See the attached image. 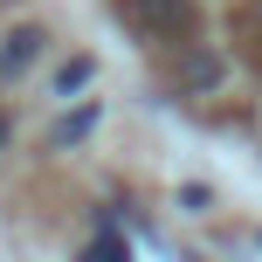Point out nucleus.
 Masks as SVG:
<instances>
[{
	"label": "nucleus",
	"instance_id": "f257e3e1",
	"mask_svg": "<svg viewBox=\"0 0 262 262\" xmlns=\"http://www.w3.org/2000/svg\"><path fill=\"white\" fill-rule=\"evenodd\" d=\"M41 41H49V35H41L35 21H21V28H14V35L0 41V83L28 76V69H35V55H41Z\"/></svg>",
	"mask_w": 262,
	"mask_h": 262
},
{
	"label": "nucleus",
	"instance_id": "f03ea898",
	"mask_svg": "<svg viewBox=\"0 0 262 262\" xmlns=\"http://www.w3.org/2000/svg\"><path fill=\"white\" fill-rule=\"evenodd\" d=\"M118 14H131L138 28H159V35L186 28V0H118Z\"/></svg>",
	"mask_w": 262,
	"mask_h": 262
},
{
	"label": "nucleus",
	"instance_id": "7ed1b4c3",
	"mask_svg": "<svg viewBox=\"0 0 262 262\" xmlns=\"http://www.w3.org/2000/svg\"><path fill=\"white\" fill-rule=\"evenodd\" d=\"M76 262H131V249H124V235H118V228H104V235H97Z\"/></svg>",
	"mask_w": 262,
	"mask_h": 262
},
{
	"label": "nucleus",
	"instance_id": "20e7f679",
	"mask_svg": "<svg viewBox=\"0 0 262 262\" xmlns=\"http://www.w3.org/2000/svg\"><path fill=\"white\" fill-rule=\"evenodd\" d=\"M90 76H97V62H90V55H76V62H62V69H55V97H76V90H83Z\"/></svg>",
	"mask_w": 262,
	"mask_h": 262
},
{
	"label": "nucleus",
	"instance_id": "39448f33",
	"mask_svg": "<svg viewBox=\"0 0 262 262\" xmlns=\"http://www.w3.org/2000/svg\"><path fill=\"white\" fill-rule=\"evenodd\" d=\"M214 76H221V69H214V62H207V55H193V62H186V83H193V90H207V83H214Z\"/></svg>",
	"mask_w": 262,
	"mask_h": 262
},
{
	"label": "nucleus",
	"instance_id": "423d86ee",
	"mask_svg": "<svg viewBox=\"0 0 262 262\" xmlns=\"http://www.w3.org/2000/svg\"><path fill=\"white\" fill-rule=\"evenodd\" d=\"M83 131H90V111H76V118H69V124H55V145H69V138H83Z\"/></svg>",
	"mask_w": 262,
	"mask_h": 262
},
{
	"label": "nucleus",
	"instance_id": "0eeeda50",
	"mask_svg": "<svg viewBox=\"0 0 262 262\" xmlns=\"http://www.w3.org/2000/svg\"><path fill=\"white\" fill-rule=\"evenodd\" d=\"M0 138H7V124H0Z\"/></svg>",
	"mask_w": 262,
	"mask_h": 262
}]
</instances>
